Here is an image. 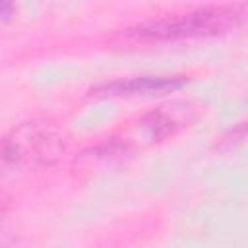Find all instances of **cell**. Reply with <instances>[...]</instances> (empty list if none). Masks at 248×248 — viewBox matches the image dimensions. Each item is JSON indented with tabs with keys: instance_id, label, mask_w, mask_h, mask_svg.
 Here are the masks:
<instances>
[{
	"instance_id": "6da1fadb",
	"label": "cell",
	"mask_w": 248,
	"mask_h": 248,
	"mask_svg": "<svg viewBox=\"0 0 248 248\" xmlns=\"http://www.w3.org/2000/svg\"><path fill=\"white\" fill-rule=\"evenodd\" d=\"M244 4H219L203 6L182 14H172L149 19L126 29V35L141 43H167L182 39L215 37L229 33L244 23Z\"/></svg>"
},
{
	"instance_id": "7a4b0ae2",
	"label": "cell",
	"mask_w": 248,
	"mask_h": 248,
	"mask_svg": "<svg viewBox=\"0 0 248 248\" xmlns=\"http://www.w3.org/2000/svg\"><path fill=\"white\" fill-rule=\"evenodd\" d=\"M66 134L52 122L29 120L0 138L4 167L45 169L66 151Z\"/></svg>"
},
{
	"instance_id": "3957f363",
	"label": "cell",
	"mask_w": 248,
	"mask_h": 248,
	"mask_svg": "<svg viewBox=\"0 0 248 248\" xmlns=\"http://www.w3.org/2000/svg\"><path fill=\"white\" fill-rule=\"evenodd\" d=\"M188 83L186 76H134L112 79L95 85L89 93L95 97H136V95H165Z\"/></svg>"
},
{
	"instance_id": "277c9868",
	"label": "cell",
	"mask_w": 248,
	"mask_h": 248,
	"mask_svg": "<svg viewBox=\"0 0 248 248\" xmlns=\"http://www.w3.org/2000/svg\"><path fill=\"white\" fill-rule=\"evenodd\" d=\"M184 126V120L176 116V112H167V110H153L145 114L140 120V128L147 134L149 140H165L169 136H174L180 128Z\"/></svg>"
},
{
	"instance_id": "5b68a950",
	"label": "cell",
	"mask_w": 248,
	"mask_h": 248,
	"mask_svg": "<svg viewBox=\"0 0 248 248\" xmlns=\"http://www.w3.org/2000/svg\"><path fill=\"white\" fill-rule=\"evenodd\" d=\"M244 132H246V128H244L242 122H240L238 126H232L231 130H227V132L219 138V141H217L219 149H221V151H232L234 147L242 145V141H244Z\"/></svg>"
},
{
	"instance_id": "8992f818",
	"label": "cell",
	"mask_w": 248,
	"mask_h": 248,
	"mask_svg": "<svg viewBox=\"0 0 248 248\" xmlns=\"http://www.w3.org/2000/svg\"><path fill=\"white\" fill-rule=\"evenodd\" d=\"M12 14H14V6L8 4V2H0V21L8 19Z\"/></svg>"
},
{
	"instance_id": "52a82bcc",
	"label": "cell",
	"mask_w": 248,
	"mask_h": 248,
	"mask_svg": "<svg viewBox=\"0 0 248 248\" xmlns=\"http://www.w3.org/2000/svg\"><path fill=\"white\" fill-rule=\"evenodd\" d=\"M6 205H8V198L4 196V192H0V211H2Z\"/></svg>"
},
{
	"instance_id": "ba28073f",
	"label": "cell",
	"mask_w": 248,
	"mask_h": 248,
	"mask_svg": "<svg viewBox=\"0 0 248 248\" xmlns=\"http://www.w3.org/2000/svg\"><path fill=\"white\" fill-rule=\"evenodd\" d=\"M0 165L4 167V163H2V147H0Z\"/></svg>"
}]
</instances>
